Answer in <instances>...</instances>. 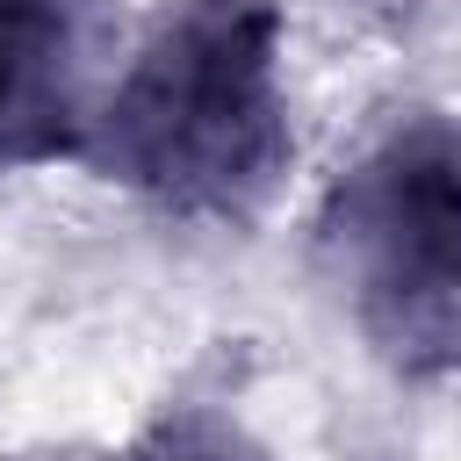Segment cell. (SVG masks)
Instances as JSON below:
<instances>
[{
  "instance_id": "6da1fadb",
  "label": "cell",
  "mask_w": 461,
  "mask_h": 461,
  "mask_svg": "<svg viewBox=\"0 0 461 461\" xmlns=\"http://www.w3.org/2000/svg\"><path fill=\"white\" fill-rule=\"evenodd\" d=\"M274 0H166L101 86L86 173L173 223H252L295 158Z\"/></svg>"
},
{
  "instance_id": "7a4b0ae2",
  "label": "cell",
  "mask_w": 461,
  "mask_h": 461,
  "mask_svg": "<svg viewBox=\"0 0 461 461\" xmlns=\"http://www.w3.org/2000/svg\"><path fill=\"white\" fill-rule=\"evenodd\" d=\"M317 274L411 375L461 367V115H389L317 202Z\"/></svg>"
},
{
  "instance_id": "3957f363",
  "label": "cell",
  "mask_w": 461,
  "mask_h": 461,
  "mask_svg": "<svg viewBox=\"0 0 461 461\" xmlns=\"http://www.w3.org/2000/svg\"><path fill=\"white\" fill-rule=\"evenodd\" d=\"M94 108L86 0H0V166H79Z\"/></svg>"
},
{
  "instance_id": "277c9868",
  "label": "cell",
  "mask_w": 461,
  "mask_h": 461,
  "mask_svg": "<svg viewBox=\"0 0 461 461\" xmlns=\"http://www.w3.org/2000/svg\"><path fill=\"white\" fill-rule=\"evenodd\" d=\"M115 461H274V454L252 439V425H238L216 403H166L115 447Z\"/></svg>"
}]
</instances>
